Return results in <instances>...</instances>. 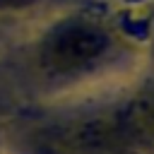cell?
Segmentation results:
<instances>
[{
    "label": "cell",
    "mask_w": 154,
    "mask_h": 154,
    "mask_svg": "<svg viewBox=\"0 0 154 154\" xmlns=\"http://www.w3.org/2000/svg\"><path fill=\"white\" fill-rule=\"evenodd\" d=\"M36 0H0V10H19V7H29Z\"/></svg>",
    "instance_id": "cell-2"
},
{
    "label": "cell",
    "mask_w": 154,
    "mask_h": 154,
    "mask_svg": "<svg viewBox=\"0 0 154 154\" xmlns=\"http://www.w3.org/2000/svg\"><path fill=\"white\" fill-rule=\"evenodd\" d=\"M108 34L89 22H70L55 29L43 43V60L55 72H70L94 63L106 53Z\"/></svg>",
    "instance_id": "cell-1"
}]
</instances>
